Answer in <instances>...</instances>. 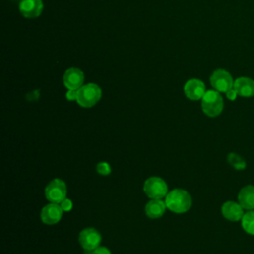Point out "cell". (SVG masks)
I'll return each mask as SVG.
<instances>
[{"label":"cell","mask_w":254,"mask_h":254,"mask_svg":"<svg viewBox=\"0 0 254 254\" xmlns=\"http://www.w3.org/2000/svg\"><path fill=\"white\" fill-rule=\"evenodd\" d=\"M165 203L167 208L172 212L184 213L190 208L192 199L187 190L182 189H175L168 192L165 197Z\"/></svg>","instance_id":"obj_1"},{"label":"cell","mask_w":254,"mask_h":254,"mask_svg":"<svg viewBox=\"0 0 254 254\" xmlns=\"http://www.w3.org/2000/svg\"><path fill=\"white\" fill-rule=\"evenodd\" d=\"M101 89L95 83H87L77 89L76 102L84 108L95 105L101 98Z\"/></svg>","instance_id":"obj_2"},{"label":"cell","mask_w":254,"mask_h":254,"mask_svg":"<svg viewBox=\"0 0 254 254\" xmlns=\"http://www.w3.org/2000/svg\"><path fill=\"white\" fill-rule=\"evenodd\" d=\"M201 109L209 117L218 116L223 110V99L216 90H207L201 98Z\"/></svg>","instance_id":"obj_3"},{"label":"cell","mask_w":254,"mask_h":254,"mask_svg":"<svg viewBox=\"0 0 254 254\" xmlns=\"http://www.w3.org/2000/svg\"><path fill=\"white\" fill-rule=\"evenodd\" d=\"M143 190L151 199H162L168 194V185L160 177L148 178L144 183Z\"/></svg>","instance_id":"obj_4"},{"label":"cell","mask_w":254,"mask_h":254,"mask_svg":"<svg viewBox=\"0 0 254 254\" xmlns=\"http://www.w3.org/2000/svg\"><path fill=\"white\" fill-rule=\"evenodd\" d=\"M46 198L53 203H61L66 196V185L61 179L52 180L45 189Z\"/></svg>","instance_id":"obj_5"},{"label":"cell","mask_w":254,"mask_h":254,"mask_svg":"<svg viewBox=\"0 0 254 254\" xmlns=\"http://www.w3.org/2000/svg\"><path fill=\"white\" fill-rule=\"evenodd\" d=\"M210 84L218 92H227L233 87L234 81L231 74L225 69H216L210 76Z\"/></svg>","instance_id":"obj_6"},{"label":"cell","mask_w":254,"mask_h":254,"mask_svg":"<svg viewBox=\"0 0 254 254\" xmlns=\"http://www.w3.org/2000/svg\"><path fill=\"white\" fill-rule=\"evenodd\" d=\"M78 242L84 251L92 252L101 242V235L95 228H84L79 232Z\"/></svg>","instance_id":"obj_7"},{"label":"cell","mask_w":254,"mask_h":254,"mask_svg":"<svg viewBox=\"0 0 254 254\" xmlns=\"http://www.w3.org/2000/svg\"><path fill=\"white\" fill-rule=\"evenodd\" d=\"M63 212L64 210L59 203L51 202L42 208L40 217L45 224L53 225L58 223L61 220L63 216Z\"/></svg>","instance_id":"obj_8"},{"label":"cell","mask_w":254,"mask_h":254,"mask_svg":"<svg viewBox=\"0 0 254 254\" xmlns=\"http://www.w3.org/2000/svg\"><path fill=\"white\" fill-rule=\"evenodd\" d=\"M63 80H64V86L67 89L77 90L83 84L84 75H83V72L79 68L70 67L65 70Z\"/></svg>","instance_id":"obj_9"},{"label":"cell","mask_w":254,"mask_h":254,"mask_svg":"<svg viewBox=\"0 0 254 254\" xmlns=\"http://www.w3.org/2000/svg\"><path fill=\"white\" fill-rule=\"evenodd\" d=\"M184 91L186 96L190 100L201 99L206 92L204 83L197 78H191L188 80L184 86Z\"/></svg>","instance_id":"obj_10"},{"label":"cell","mask_w":254,"mask_h":254,"mask_svg":"<svg viewBox=\"0 0 254 254\" xmlns=\"http://www.w3.org/2000/svg\"><path fill=\"white\" fill-rule=\"evenodd\" d=\"M19 9L24 17L37 18L43 11V3L41 0H22Z\"/></svg>","instance_id":"obj_11"},{"label":"cell","mask_w":254,"mask_h":254,"mask_svg":"<svg viewBox=\"0 0 254 254\" xmlns=\"http://www.w3.org/2000/svg\"><path fill=\"white\" fill-rule=\"evenodd\" d=\"M243 207L240 205L239 202H235L232 200L226 201L221 206V213L227 220L230 221H238L242 219L244 215Z\"/></svg>","instance_id":"obj_12"},{"label":"cell","mask_w":254,"mask_h":254,"mask_svg":"<svg viewBox=\"0 0 254 254\" xmlns=\"http://www.w3.org/2000/svg\"><path fill=\"white\" fill-rule=\"evenodd\" d=\"M233 88L239 96L251 97L254 95V80L246 76L238 77L234 81Z\"/></svg>","instance_id":"obj_13"},{"label":"cell","mask_w":254,"mask_h":254,"mask_svg":"<svg viewBox=\"0 0 254 254\" xmlns=\"http://www.w3.org/2000/svg\"><path fill=\"white\" fill-rule=\"evenodd\" d=\"M238 202L246 210L254 209V186L243 187L238 193Z\"/></svg>","instance_id":"obj_14"},{"label":"cell","mask_w":254,"mask_h":254,"mask_svg":"<svg viewBox=\"0 0 254 254\" xmlns=\"http://www.w3.org/2000/svg\"><path fill=\"white\" fill-rule=\"evenodd\" d=\"M166 207V203L162 199H151L145 206V212L149 218L157 219L163 216Z\"/></svg>","instance_id":"obj_15"},{"label":"cell","mask_w":254,"mask_h":254,"mask_svg":"<svg viewBox=\"0 0 254 254\" xmlns=\"http://www.w3.org/2000/svg\"><path fill=\"white\" fill-rule=\"evenodd\" d=\"M241 225L245 232L254 235V210H248L241 219Z\"/></svg>","instance_id":"obj_16"},{"label":"cell","mask_w":254,"mask_h":254,"mask_svg":"<svg viewBox=\"0 0 254 254\" xmlns=\"http://www.w3.org/2000/svg\"><path fill=\"white\" fill-rule=\"evenodd\" d=\"M227 161L236 170H244L246 168L245 160L236 153H230L227 157Z\"/></svg>","instance_id":"obj_17"},{"label":"cell","mask_w":254,"mask_h":254,"mask_svg":"<svg viewBox=\"0 0 254 254\" xmlns=\"http://www.w3.org/2000/svg\"><path fill=\"white\" fill-rule=\"evenodd\" d=\"M96 172L101 176H108L111 173V167L107 162H99L96 165Z\"/></svg>","instance_id":"obj_18"},{"label":"cell","mask_w":254,"mask_h":254,"mask_svg":"<svg viewBox=\"0 0 254 254\" xmlns=\"http://www.w3.org/2000/svg\"><path fill=\"white\" fill-rule=\"evenodd\" d=\"M60 205H61V207L63 208L64 211L68 212V211H70L71 208H72V201H71L69 198H66V197H65V198L60 203Z\"/></svg>","instance_id":"obj_19"},{"label":"cell","mask_w":254,"mask_h":254,"mask_svg":"<svg viewBox=\"0 0 254 254\" xmlns=\"http://www.w3.org/2000/svg\"><path fill=\"white\" fill-rule=\"evenodd\" d=\"M91 254H111L110 250L107 247L104 246H98L96 249H94Z\"/></svg>","instance_id":"obj_20"},{"label":"cell","mask_w":254,"mask_h":254,"mask_svg":"<svg viewBox=\"0 0 254 254\" xmlns=\"http://www.w3.org/2000/svg\"><path fill=\"white\" fill-rule=\"evenodd\" d=\"M66 99L69 100V101H72V100H76V96H77V90H73V89H68L66 94Z\"/></svg>","instance_id":"obj_21"},{"label":"cell","mask_w":254,"mask_h":254,"mask_svg":"<svg viewBox=\"0 0 254 254\" xmlns=\"http://www.w3.org/2000/svg\"><path fill=\"white\" fill-rule=\"evenodd\" d=\"M237 92L236 90L232 87L231 89H229L227 92H226V97L229 99V100H235L236 97H237Z\"/></svg>","instance_id":"obj_22"}]
</instances>
